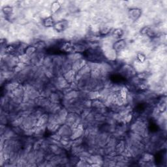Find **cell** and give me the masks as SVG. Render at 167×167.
Wrapping results in <instances>:
<instances>
[{"label": "cell", "mask_w": 167, "mask_h": 167, "mask_svg": "<svg viewBox=\"0 0 167 167\" xmlns=\"http://www.w3.org/2000/svg\"><path fill=\"white\" fill-rule=\"evenodd\" d=\"M129 42H128L126 39H121L114 43L113 44V48L115 50L117 53L124 51L125 49L127 48V44Z\"/></svg>", "instance_id": "cell-1"}, {"label": "cell", "mask_w": 167, "mask_h": 167, "mask_svg": "<svg viewBox=\"0 0 167 167\" xmlns=\"http://www.w3.org/2000/svg\"><path fill=\"white\" fill-rule=\"evenodd\" d=\"M142 14V13L141 10L139 9H136V8L130 9L128 10V12H127L128 18H129L130 20H132L133 22H135L136 20H137L139 18L141 17V16Z\"/></svg>", "instance_id": "cell-2"}, {"label": "cell", "mask_w": 167, "mask_h": 167, "mask_svg": "<svg viewBox=\"0 0 167 167\" xmlns=\"http://www.w3.org/2000/svg\"><path fill=\"white\" fill-rule=\"evenodd\" d=\"M57 132L62 136V138L68 137L71 138V136L72 135V129L68 125H67L66 124H63L60 125Z\"/></svg>", "instance_id": "cell-3"}, {"label": "cell", "mask_w": 167, "mask_h": 167, "mask_svg": "<svg viewBox=\"0 0 167 167\" xmlns=\"http://www.w3.org/2000/svg\"><path fill=\"white\" fill-rule=\"evenodd\" d=\"M87 63H88L87 61L84 58L75 61V62L72 63V70L74 71L76 73L77 72L79 71L81 68H82L84 66L86 65Z\"/></svg>", "instance_id": "cell-4"}, {"label": "cell", "mask_w": 167, "mask_h": 167, "mask_svg": "<svg viewBox=\"0 0 167 167\" xmlns=\"http://www.w3.org/2000/svg\"><path fill=\"white\" fill-rule=\"evenodd\" d=\"M48 121V114L44 113L37 119L36 126L47 125Z\"/></svg>", "instance_id": "cell-5"}, {"label": "cell", "mask_w": 167, "mask_h": 167, "mask_svg": "<svg viewBox=\"0 0 167 167\" xmlns=\"http://www.w3.org/2000/svg\"><path fill=\"white\" fill-rule=\"evenodd\" d=\"M76 73L73 71V70H71L69 71V72H67V73H65L64 75H63V77L65 78V79L67 80V82H68V84H71L73 83V82L75 81V77H76Z\"/></svg>", "instance_id": "cell-6"}, {"label": "cell", "mask_w": 167, "mask_h": 167, "mask_svg": "<svg viewBox=\"0 0 167 167\" xmlns=\"http://www.w3.org/2000/svg\"><path fill=\"white\" fill-rule=\"evenodd\" d=\"M43 66L50 68L53 65V56L51 55H45L43 59Z\"/></svg>", "instance_id": "cell-7"}, {"label": "cell", "mask_w": 167, "mask_h": 167, "mask_svg": "<svg viewBox=\"0 0 167 167\" xmlns=\"http://www.w3.org/2000/svg\"><path fill=\"white\" fill-rule=\"evenodd\" d=\"M55 22L53 20L52 16L46 19L43 20V26L46 27H53Z\"/></svg>", "instance_id": "cell-8"}, {"label": "cell", "mask_w": 167, "mask_h": 167, "mask_svg": "<svg viewBox=\"0 0 167 167\" xmlns=\"http://www.w3.org/2000/svg\"><path fill=\"white\" fill-rule=\"evenodd\" d=\"M61 8L62 7H61V5L59 2H53L51 7V11L52 14L56 13L58 11L61 9Z\"/></svg>", "instance_id": "cell-9"}, {"label": "cell", "mask_w": 167, "mask_h": 167, "mask_svg": "<svg viewBox=\"0 0 167 167\" xmlns=\"http://www.w3.org/2000/svg\"><path fill=\"white\" fill-rule=\"evenodd\" d=\"M37 52V48L35 47L33 45H29L27 48L26 49L25 54L28 55L29 56H31L33 54H34Z\"/></svg>", "instance_id": "cell-10"}, {"label": "cell", "mask_w": 167, "mask_h": 167, "mask_svg": "<svg viewBox=\"0 0 167 167\" xmlns=\"http://www.w3.org/2000/svg\"><path fill=\"white\" fill-rule=\"evenodd\" d=\"M146 59H147V58L146 55H144V54L140 53V52L136 53V60L138 61V62L141 63H144L146 61Z\"/></svg>", "instance_id": "cell-11"}]
</instances>
